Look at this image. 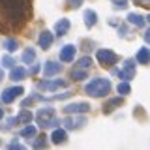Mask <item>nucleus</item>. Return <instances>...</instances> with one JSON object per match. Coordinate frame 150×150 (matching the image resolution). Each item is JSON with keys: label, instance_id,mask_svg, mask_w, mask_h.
<instances>
[{"label": "nucleus", "instance_id": "f257e3e1", "mask_svg": "<svg viewBox=\"0 0 150 150\" xmlns=\"http://www.w3.org/2000/svg\"><path fill=\"white\" fill-rule=\"evenodd\" d=\"M32 19V0H0V32L21 34Z\"/></svg>", "mask_w": 150, "mask_h": 150}]
</instances>
